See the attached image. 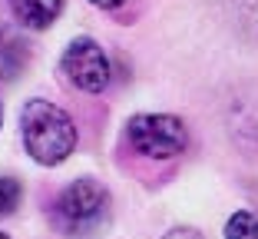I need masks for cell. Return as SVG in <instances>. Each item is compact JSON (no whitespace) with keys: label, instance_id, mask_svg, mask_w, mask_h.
<instances>
[{"label":"cell","instance_id":"obj_10","mask_svg":"<svg viewBox=\"0 0 258 239\" xmlns=\"http://www.w3.org/2000/svg\"><path fill=\"white\" fill-rule=\"evenodd\" d=\"M162 239H202V232L192 229V226H175V229L162 232Z\"/></svg>","mask_w":258,"mask_h":239},{"label":"cell","instance_id":"obj_4","mask_svg":"<svg viewBox=\"0 0 258 239\" xmlns=\"http://www.w3.org/2000/svg\"><path fill=\"white\" fill-rule=\"evenodd\" d=\"M60 73L80 93H103L109 86V57L93 37H76L60 57Z\"/></svg>","mask_w":258,"mask_h":239},{"label":"cell","instance_id":"obj_11","mask_svg":"<svg viewBox=\"0 0 258 239\" xmlns=\"http://www.w3.org/2000/svg\"><path fill=\"white\" fill-rule=\"evenodd\" d=\"M93 7H99V10H119L126 0H90Z\"/></svg>","mask_w":258,"mask_h":239},{"label":"cell","instance_id":"obj_3","mask_svg":"<svg viewBox=\"0 0 258 239\" xmlns=\"http://www.w3.org/2000/svg\"><path fill=\"white\" fill-rule=\"evenodd\" d=\"M126 139L146 160H175L189 147V130L172 113H136L126 123Z\"/></svg>","mask_w":258,"mask_h":239},{"label":"cell","instance_id":"obj_12","mask_svg":"<svg viewBox=\"0 0 258 239\" xmlns=\"http://www.w3.org/2000/svg\"><path fill=\"white\" fill-rule=\"evenodd\" d=\"M0 126H4V103H0Z\"/></svg>","mask_w":258,"mask_h":239},{"label":"cell","instance_id":"obj_13","mask_svg":"<svg viewBox=\"0 0 258 239\" xmlns=\"http://www.w3.org/2000/svg\"><path fill=\"white\" fill-rule=\"evenodd\" d=\"M0 239H10V236H7V232H0Z\"/></svg>","mask_w":258,"mask_h":239},{"label":"cell","instance_id":"obj_8","mask_svg":"<svg viewBox=\"0 0 258 239\" xmlns=\"http://www.w3.org/2000/svg\"><path fill=\"white\" fill-rule=\"evenodd\" d=\"M225 239H258V219H255V213H248V209L232 213L228 223H225Z\"/></svg>","mask_w":258,"mask_h":239},{"label":"cell","instance_id":"obj_5","mask_svg":"<svg viewBox=\"0 0 258 239\" xmlns=\"http://www.w3.org/2000/svg\"><path fill=\"white\" fill-rule=\"evenodd\" d=\"M10 10H14L20 27L46 30L63 14V0H10Z\"/></svg>","mask_w":258,"mask_h":239},{"label":"cell","instance_id":"obj_9","mask_svg":"<svg viewBox=\"0 0 258 239\" xmlns=\"http://www.w3.org/2000/svg\"><path fill=\"white\" fill-rule=\"evenodd\" d=\"M20 196H23V189H20V183H17V179L0 176V216L14 213V209L20 206Z\"/></svg>","mask_w":258,"mask_h":239},{"label":"cell","instance_id":"obj_2","mask_svg":"<svg viewBox=\"0 0 258 239\" xmlns=\"http://www.w3.org/2000/svg\"><path fill=\"white\" fill-rule=\"evenodd\" d=\"M109 219V189L93 176H80L56 196V223L70 236H93Z\"/></svg>","mask_w":258,"mask_h":239},{"label":"cell","instance_id":"obj_6","mask_svg":"<svg viewBox=\"0 0 258 239\" xmlns=\"http://www.w3.org/2000/svg\"><path fill=\"white\" fill-rule=\"evenodd\" d=\"M215 4L242 37L258 40V0H215Z\"/></svg>","mask_w":258,"mask_h":239},{"label":"cell","instance_id":"obj_7","mask_svg":"<svg viewBox=\"0 0 258 239\" xmlns=\"http://www.w3.org/2000/svg\"><path fill=\"white\" fill-rule=\"evenodd\" d=\"M30 60V50L17 33H0V80L20 77V70Z\"/></svg>","mask_w":258,"mask_h":239},{"label":"cell","instance_id":"obj_1","mask_svg":"<svg viewBox=\"0 0 258 239\" xmlns=\"http://www.w3.org/2000/svg\"><path fill=\"white\" fill-rule=\"evenodd\" d=\"M20 136L33 163L60 166L76 150V123L63 107L50 100H27L20 110Z\"/></svg>","mask_w":258,"mask_h":239}]
</instances>
